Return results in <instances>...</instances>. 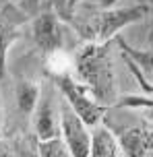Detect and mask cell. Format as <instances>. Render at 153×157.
Returning a JSON list of instances; mask_svg holds the SVG:
<instances>
[{
	"label": "cell",
	"instance_id": "6da1fadb",
	"mask_svg": "<svg viewBox=\"0 0 153 157\" xmlns=\"http://www.w3.org/2000/svg\"><path fill=\"white\" fill-rule=\"evenodd\" d=\"M75 71L79 83L87 89L97 103L110 108L118 101L116 75L108 54V44H91L83 46L75 54Z\"/></svg>",
	"mask_w": 153,
	"mask_h": 157
},
{
	"label": "cell",
	"instance_id": "7a4b0ae2",
	"mask_svg": "<svg viewBox=\"0 0 153 157\" xmlns=\"http://www.w3.org/2000/svg\"><path fill=\"white\" fill-rule=\"evenodd\" d=\"M54 83H56V89L64 97L62 101L71 108V112L87 128H93V126L101 124V118L105 116L108 108L101 105V103H97L79 81H75L68 72H56L54 75Z\"/></svg>",
	"mask_w": 153,
	"mask_h": 157
},
{
	"label": "cell",
	"instance_id": "3957f363",
	"mask_svg": "<svg viewBox=\"0 0 153 157\" xmlns=\"http://www.w3.org/2000/svg\"><path fill=\"white\" fill-rule=\"evenodd\" d=\"M149 13L145 4H132V6H122V8H105L97 13L87 27V37L91 44H108L110 39L120 33L124 27L132 23L143 21Z\"/></svg>",
	"mask_w": 153,
	"mask_h": 157
},
{
	"label": "cell",
	"instance_id": "277c9868",
	"mask_svg": "<svg viewBox=\"0 0 153 157\" xmlns=\"http://www.w3.org/2000/svg\"><path fill=\"white\" fill-rule=\"evenodd\" d=\"M33 41L44 56H56L64 48V27L54 10H46L33 21Z\"/></svg>",
	"mask_w": 153,
	"mask_h": 157
},
{
	"label": "cell",
	"instance_id": "5b68a950",
	"mask_svg": "<svg viewBox=\"0 0 153 157\" xmlns=\"http://www.w3.org/2000/svg\"><path fill=\"white\" fill-rule=\"evenodd\" d=\"M60 124H62V139L71 151V157L91 155V128L83 124L64 101L60 105Z\"/></svg>",
	"mask_w": 153,
	"mask_h": 157
},
{
	"label": "cell",
	"instance_id": "8992f818",
	"mask_svg": "<svg viewBox=\"0 0 153 157\" xmlns=\"http://www.w3.org/2000/svg\"><path fill=\"white\" fill-rule=\"evenodd\" d=\"M33 132L37 141H50L62 136V124H60V110L52 99L50 93H41V99L33 112Z\"/></svg>",
	"mask_w": 153,
	"mask_h": 157
},
{
	"label": "cell",
	"instance_id": "52a82bcc",
	"mask_svg": "<svg viewBox=\"0 0 153 157\" xmlns=\"http://www.w3.org/2000/svg\"><path fill=\"white\" fill-rule=\"evenodd\" d=\"M118 136L122 157H145L153 151V130L149 128H126Z\"/></svg>",
	"mask_w": 153,
	"mask_h": 157
},
{
	"label": "cell",
	"instance_id": "ba28073f",
	"mask_svg": "<svg viewBox=\"0 0 153 157\" xmlns=\"http://www.w3.org/2000/svg\"><path fill=\"white\" fill-rule=\"evenodd\" d=\"M89 157H122L118 136L104 122L91 128V155Z\"/></svg>",
	"mask_w": 153,
	"mask_h": 157
},
{
	"label": "cell",
	"instance_id": "9c48e42d",
	"mask_svg": "<svg viewBox=\"0 0 153 157\" xmlns=\"http://www.w3.org/2000/svg\"><path fill=\"white\" fill-rule=\"evenodd\" d=\"M40 99H41V89L37 83H33V81H19L17 83L15 101L23 116H33Z\"/></svg>",
	"mask_w": 153,
	"mask_h": 157
},
{
	"label": "cell",
	"instance_id": "30bf717a",
	"mask_svg": "<svg viewBox=\"0 0 153 157\" xmlns=\"http://www.w3.org/2000/svg\"><path fill=\"white\" fill-rule=\"evenodd\" d=\"M19 37V27L15 25V21H10L6 15L0 13V78L6 75V58L10 46Z\"/></svg>",
	"mask_w": 153,
	"mask_h": 157
},
{
	"label": "cell",
	"instance_id": "8fae6325",
	"mask_svg": "<svg viewBox=\"0 0 153 157\" xmlns=\"http://www.w3.org/2000/svg\"><path fill=\"white\" fill-rule=\"evenodd\" d=\"M37 155L40 157H71V151L66 147L62 136L50 139V141H37Z\"/></svg>",
	"mask_w": 153,
	"mask_h": 157
},
{
	"label": "cell",
	"instance_id": "7c38bea8",
	"mask_svg": "<svg viewBox=\"0 0 153 157\" xmlns=\"http://www.w3.org/2000/svg\"><path fill=\"white\" fill-rule=\"evenodd\" d=\"M116 108H132V110H145L153 116V99L151 97H137V95H124L114 103Z\"/></svg>",
	"mask_w": 153,
	"mask_h": 157
},
{
	"label": "cell",
	"instance_id": "4fadbf2b",
	"mask_svg": "<svg viewBox=\"0 0 153 157\" xmlns=\"http://www.w3.org/2000/svg\"><path fill=\"white\" fill-rule=\"evenodd\" d=\"M122 58H124V62H126V66L130 68V72H132V77L137 78V81H139V85L143 87V91L151 95V93H153V83H149V81H147V77H145V72H143V68H141V66H139V64L135 62V60H130V58H128L126 54H122Z\"/></svg>",
	"mask_w": 153,
	"mask_h": 157
},
{
	"label": "cell",
	"instance_id": "5bb4252c",
	"mask_svg": "<svg viewBox=\"0 0 153 157\" xmlns=\"http://www.w3.org/2000/svg\"><path fill=\"white\" fill-rule=\"evenodd\" d=\"M13 151H15V157H40L37 155V139H35V145L23 139Z\"/></svg>",
	"mask_w": 153,
	"mask_h": 157
},
{
	"label": "cell",
	"instance_id": "9a60e30c",
	"mask_svg": "<svg viewBox=\"0 0 153 157\" xmlns=\"http://www.w3.org/2000/svg\"><path fill=\"white\" fill-rule=\"evenodd\" d=\"M0 157H15L13 147H10L8 143H4V141H0Z\"/></svg>",
	"mask_w": 153,
	"mask_h": 157
},
{
	"label": "cell",
	"instance_id": "2e32d148",
	"mask_svg": "<svg viewBox=\"0 0 153 157\" xmlns=\"http://www.w3.org/2000/svg\"><path fill=\"white\" fill-rule=\"evenodd\" d=\"M116 2H120V0H104V6H105V8H112Z\"/></svg>",
	"mask_w": 153,
	"mask_h": 157
},
{
	"label": "cell",
	"instance_id": "e0dca14e",
	"mask_svg": "<svg viewBox=\"0 0 153 157\" xmlns=\"http://www.w3.org/2000/svg\"><path fill=\"white\" fill-rule=\"evenodd\" d=\"M77 2H79V0H66V4H68V6H75Z\"/></svg>",
	"mask_w": 153,
	"mask_h": 157
},
{
	"label": "cell",
	"instance_id": "ac0fdd59",
	"mask_svg": "<svg viewBox=\"0 0 153 157\" xmlns=\"http://www.w3.org/2000/svg\"><path fill=\"white\" fill-rule=\"evenodd\" d=\"M0 134H2V114H0Z\"/></svg>",
	"mask_w": 153,
	"mask_h": 157
},
{
	"label": "cell",
	"instance_id": "d6986e66",
	"mask_svg": "<svg viewBox=\"0 0 153 157\" xmlns=\"http://www.w3.org/2000/svg\"><path fill=\"white\" fill-rule=\"evenodd\" d=\"M145 157H153V151H151V153H147V155Z\"/></svg>",
	"mask_w": 153,
	"mask_h": 157
},
{
	"label": "cell",
	"instance_id": "ffe728a7",
	"mask_svg": "<svg viewBox=\"0 0 153 157\" xmlns=\"http://www.w3.org/2000/svg\"><path fill=\"white\" fill-rule=\"evenodd\" d=\"M15 2H19V0H15Z\"/></svg>",
	"mask_w": 153,
	"mask_h": 157
}]
</instances>
